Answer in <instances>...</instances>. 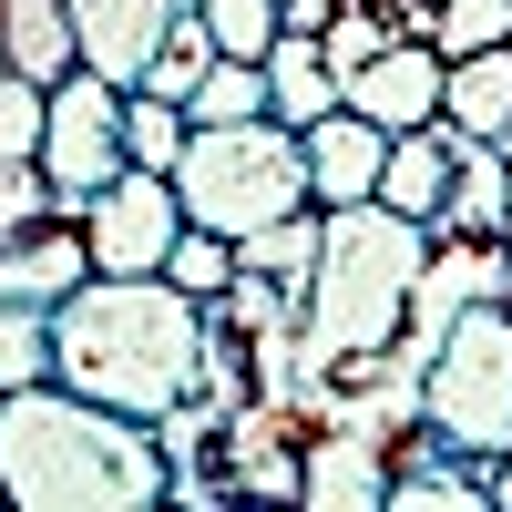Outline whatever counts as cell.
<instances>
[{
  "label": "cell",
  "mask_w": 512,
  "mask_h": 512,
  "mask_svg": "<svg viewBox=\"0 0 512 512\" xmlns=\"http://www.w3.org/2000/svg\"><path fill=\"white\" fill-rule=\"evenodd\" d=\"M256 82H267V113L287 123H318V113H338V72L318 62V31H277L267 52H256Z\"/></svg>",
  "instance_id": "ac0fdd59"
},
{
  "label": "cell",
  "mask_w": 512,
  "mask_h": 512,
  "mask_svg": "<svg viewBox=\"0 0 512 512\" xmlns=\"http://www.w3.org/2000/svg\"><path fill=\"white\" fill-rule=\"evenodd\" d=\"M451 123L431 113V123H410V134H390L379 144V205H390V216H410V226H431V205H441V185H451Z\"/></svg>",
  "instance_id": "9a60e30c"
},
{
  "label": "cell",
  "mask_w": 512,
  "mask_h": 512,
  "mask_svg": "<svg viewBox=\"0 0 512 512\" xmlns=\"http://www.w3.org/2000/svg\"><path fill=\"white\" fill-rule=\"evenodd\" d=\"M205 308H216V318H226L236 338H256V328H277V318H297V297H287L277 277H256V267H236V277H226L216 297H205Z\"/></svg>",
  "instance_id": "4316f807"
},
{
  "label": "cell",
  "mask_w": 512,
  "mask_h": 512,
  "mask_svg": "<svg viewBox=\"0 0 512 512\" xmlns=\"http://www.w3.org/2000/svg\"><path fill=\"white\" fill-rule=\"evenodd\" d=\"M31 379H52V308L0 297V390H31Z\"/></svg>",
  "instance_id": "484cf974"
},
{
  "label": "cell",
  "mask_w": 512,
  "mask_h": 512,
  "mask_svg": "<svg viewBox=\"0 0 512 512\" xmlns=\"http://www.w3.org/2000/svg\"><path fill=\"white\" fill-rule=\"evenodd\" d=\"M328 11H338V0H277V31H318Z\"/></svg>",
  "instance_id": "d6a6232c"
},
{
  "label": "cell",
  "mask_w": 512,
  "mask_h": 512,
  "mask_svg": "<svg viewBox=\"0 0 512 512\" xmlns=\"http://www.w3.org/2000/svg\"><path fill=\"white\" fill-rule=\"evenodd\" d=\"M82 226V256H93V277H164V246L185 236V205L164 175H144V164H123V175L103 195L72 205Z\"/></svg>",
  "instance_id": "52a82bcc"
},
{
  "label": "cell",
  "mask_w": 512,
  "mask_h": 512,
  "mask_svg": "<svg viewBox=\"0 0 512 512\" xmlns=\"http://www.w3.org/2000/svg\"><path fill=\"white\" fill-rule=\"evenodd\" d=\"M164 277H175L185 297H216V287L236 277V236H205V226H185L175 246H164Z\"/></svg>",
  "instance_id": "f1b7e54d"
},
{
  "label": "cell",
  "mask_w": 512,
  "mask_h": 512,
  "mask_svg": "<svg viewBox=\"0 0 512 512\" xmlns=\"http://www.w3.org/2000/svg\"><path fill=\"white\" fill-rule=\"evenodd\" d=\"M502 205H512L502 144H472V134H461V144H451V185H441V205H431V236H492Z\"/></svg>",
  "instance_id": "2e32d148"
},
{
  "label": "cell",
  "mask_w": 512,
  "mask_h": 512,
  "mask_svg": "<svg viewBox=\"0 0 512 512\" xmlns=\"http://www.w3.org/2000/svg\"><path fill=\"white\" fill-rule=\"evenodd\" d=\"M0 72H11V52H0Z\"/></svg>",
  "instance_id": "e575fe53"
},
{
  "label": "cell",
  "mask_w": 512,
  "mask_h": 512,
  "mask_svg": "<svg viewBox=\"0 0 512 512\" xmlns=\"http://www.w3.org/2000/svg\"><path fill=\"white\" fill-rule=\"evenodd\" d=\"M236 267L277 277L287 297H308V267H318V205H287V216L246 226V236H236Z\"/></svg>",
  "instance_id": "ffe728a7"
},
{
  "label": "cell",
  "mask_w": 512,
  "mask_h": 512,
  "mask_svg": "<svg viewBox=\"0 0 512 512\" xmlns=\"http://www.w3.org/2000/svg\"><path fill=\"white\" fill-rule=\"evenodd\" d=\"M195 21L216 31L226 62H256V52L277 41V0H195Z\"/></svg>",
  "instance_id": "83f0119b"
},
{
  "label": "cell",
  "mask_w": 512,
  "mask_h": 512,
  "mask_svg": "<svg viewBox=\"0 0 512 512\" xmlns=\"http://www.w3.org/2000/svg\"><path fill=\"white\" fill-rule=\"evenodd\" d=\"M297 410L277 400H236L226 410V431H216V461H226V482L236 502H297Z\"/></svg>",
  "instance_id": "30bf717a"
},
{
  "label": "cell",
  "mask_w": 512,
  "mask_h": 512,
  "mask_svg": "<svg viewBox=\"0 0 512 512\" xmlns=\"http://www.w3.org/2000/svg\"><path fill=\"white\" fill-rule=\"evenodd\" d=\"M164 502H185V512H226L236 482H226V472H164Z\"/></svg>",
  "instance_id": "1f68e13d"
},
{
  "label": "cell",
  "mask_w": 512,
  "mask_h": 512,
  "mask_svg": "<svg viewBox=\"0 0 512 512\" xmlns=\"http://www.w3.org/2000/svg\"><path fill=\"white\" fill-rule=\"evenodd\" d=\"M420 246H431V226L390 216L379 195L318 205V267H308V297H297V390L328 379L338 349H379V338H400Z\"/></svg>",
  "instance_id": "3957f363"
},
{
  "label": "cell",
  "mask_w": 512,
  "mask_h": 512,
  "mask_svg": "<svg viewBox=\"0 0 512 512\" xmlns=\"http://www.w3.org/2000/svg\"><path fill=\"white\" fill-rule=\"evenodd\" d=\"M0 52L21 82H62L72 72V0H0Z\"/></svg>",
  "instance_id": "d6986e66"
},
{
  "label": "cell",
  "mask_w": 512,
  "mask_h": 512,
  "mask_svg": "<svg viewBox=\"0 0 512 512\" xmlns=\"http://www.w3.org/2000/svg\"><path fill=\"white\" fill-rule=\"evenodd\" d=\"M0 502H21V512H154L164 502L154 420L103 410V400L62 390V379L0 390Z\"/></svg>",
  "instance_id": "6da1fadb"
},
{
  "label": "cell",
  "mask_w": 512,
  "mask_h": 512,
  "mask_svg": "<svg viewBox=\"0 0 512 512\" xmlns=\"http://www.w3.org/2000/svg\"><path fill=\"white\" fill-rule=\"evenodd\" d=\"M41 113H52V82L0 72V164H21V154L41 144Z\"/></svg>",
  "instance_id": "f546056e"
},
{
  "label": "cell",
  "mask_w": 512,
  "mask_h": 512,
  "mask_svg": "<svg viewBox=\"0 0 512 512\" xmlns=\"http://www.w3.org/2000/svg\"><path fill=\"white\" fill-rule=\"evenodd\" d=\"M492 512H512V451H492Z\"/></svg>",
  "instance_id": "836d02e7"
},
{
  "label": "cell",
  "mask_w": 512,
  "mask_h": 512,
  "mask_svg": "<svg viewBox=\"0 0 512 512\" xmlns=\"http://www.w3.org/2000/svg\"><path fill=\"white\" fill-rule=\"evenodd\" d=\"M164 21H175V0H72V62L103 72L113 93H134L154 41H164Z\"/></svg>",
  "instance_id": "7c38bea8"
},
{
  "label": "cell",
  "mask_w": 512,
  "mask_h": 512,
  "mask_svg": "<svg viewBox=\"0 0 512 512\" xmlns=\"http://www.w3.org/2000/svg\"><path fill=\"white\" fill-rule=\"evenodd\" d=\"M297 502H308V512H379V502H390V441H369V431H308V441H297Z\"/></svg>",
  "instance_id": "8fae6325"
},
{
  "label": "cell",
  "mask_w": 512,
  "mask_h": 512,
  "mask_svg": "<svg viewBox=\"0 0 512 512\" xmlns=\"http://www.w3.org/2000/svg\"><path fill=\"white\" fill-rule=\"evenodd\" d=\"M31 164L52 175V205H62V216L123 175V93H113L103 72H82V62H72V72L52 82V113H41Z\"/></svg>",
  "instance_id": "8992f818"
},
{
  "label": "cell",
  "mask_w": 512,
  "mask_h": 512,
  "mask_svg": "<svg viewBox=\"0 0 512 512\" xmlns=\"http://www.w3.org/2000/svg\"><path fill=\"white\" fill-rule=\"evenodd\" d=\"M379 123H359L349 103L318 113V123H297V154H308V205H359L379 185Z\"/></svg>",
  "instance_id": "5bb4252c"
},
{
  "label": "cell",
  "mask_w": 512,
  "mask_h": 512,
  "mask_svg": "<svg viewBox=\"0 0 512 512\" xmlns=\"http://www.w3.org/2000/svg\"><path fill=\"white\" fill-rule=\"evenodd\" d=\"M441 123H451V134H472V144H502V134H512V41H502V52L441 62Z\"/></svg>",
  "instance_id": "e0dca14e"
},
{
  "label": "cell",
  "mask_w": 512,
  "mask_h": 512,
  "mask_svg": "<svg viewBox=\"0 0 512 512\" xmlns=\"http://www.w3.org/2000/svg\"><path fill=\"white\" fill-rule=\"evenodd\" d=\"M420 41H431L441 62H461V52H502V41H512V0H441Z\"/></svg>",
  "instance_id": "cb8c5ba5"
},
{
  "label": "cell",
  "mask_w": 512,
  "mask_h": 512,
  "mask_svg": "<svg viewBox=\"0 0 512 512\" xmlns=\"http://www.w3.org/2000/svg\"><path fill=\"white\" fill-rule=\"evenodd\" d=\"M420 420L461 451H512V308L502 297H472L420 359Z\"/></svg>",
  "instance_id": "5b68a950"
},
{
  "label": "cell",
  "mask_w": 512,
  "mask_h": 512,
  "mask_svg": "<svg viewBox=\"0 0 512 512\" xmlns=\"http://www.w3.org/2000/svg\"><path fill=\"white\" fill-rule=\"evenodd\" d=\"M338 103H349L359 123H379V134H410V123L441 113V52H431V41H410V31H390L349 82H338Z\"/></svg>",
  "instance_id": "9c48e42d"
},
{
  "label": "cell",
  "mask_w": 512,
  "mask_h": 512,
  "mask_svg": "<svg viewBox=\"0 0 512 512\" xmlns=\"http://www.w3.org/2000/svg\"><path fill=\"white\" fill-rule=\"evenodd\" d=\"M175 154H185V103H164V93H123V164L175 175Z\"/></svg>",
  "instance_id": "603a6c76"
},
{
  "label": "cell",
  "mask_w": 512,
  "mask_h": 512,
  "mask_svg": "<svg viewBox=\"0 0 512 512\" xmlns=\"http://www.w3.org/2000/svg\"><path fill=\"white\" fill-rule=\"evenodd\" d=\"M62 205H52V175L21 154V164H0V236H21V226H52Z\"/></svg>",
  "instance_id": "4dcf8cb0"
},
{
  "label": "cell",
  "mask_w": 512,
  "mask_h": 512,
  "mask_svg": "<svg viewBox=\"0 0 512 512\" xmlns=\"http://www.w3.org/2000/svg\"><path fill=\"white\" fill-rule=\"evenodd\" d=\"M205 62H216V31L195 21V0H175V21H164V41H154V62H144V82H134V93L185 103L195 82H205Z\"/></svg>",
  "instance_id": "44dd1931"
},
{
  "label": "cell",
  "mask_w": 512,
  "mask_h": 512,
  "mask_svg": "<svg viewBox=\"0 0 512 512\" xmlns=\"http://www.w3.org/2000/svg\"><path fill=\"white\" fill-rule=\"evenodd\" d=\"M246 113H267V82H256V62H205V82L185 93V123H246Z\"/></svg>",
  "instance_id": "d4e9b609"
},
{
  "label": "cell",
  "mask_w": 512,
  "mask_h": 512,
  "mask_svg": "<svg viewBox=\"0 0 512 512\" xmlns=\"http://www.w3.org/2000/svg\"><path fill=\"white\" fill-rule=\"evenodd\" d=\"M195 400L205 410H236V400H256V369H246V338L205 308V328H195Z\"/></svg>",
  "instance_id": "7402d4cb"
},
{
  "label": "cell",
  "mask_w": 512,
  "mask_h": 512,
  "mask_svg": "<svg viewBox=\"0 0 512 512\" xmlns=\"http://www.w3.org/2000/svg\"><path fill=\"white\" fill-rule=\"evenodd\" d=\"M175 205L185 226L205 236H246L287 216V205H308V154L277 113H246V123H185V154H175Z\"/></svg>",
  "instance_id": "277c9868"
},
{
  "label": "cell",
  "mask_w": 512,
  "mask_h": 512,
  "mask_svg": "<svg viewBox=\"0 0 512 512\" xmlns=\"http://www.w3.org/2000/svg\"><path fill=\"white\" fill-rule=\"evenodd\" d=\"M195 328L205 297H185L175 277H82L52 308V379L103 410L154 420L164 400L195 390Z\"/></svg>",
  "instance_id": "7a4b0ae2"
},
{
  "label": "cell",
  "mask_w": 512,
  "mask_h": 512,
  "mask_svg": "<svg viewBox=\"0 0 512 512\" xmlns=\"http://www.w3.org/2000/svg\"><path fill=\"white\" fill-rule=\"evenodd\" d=\"M82 277H93V256H82V226L72 216L0 236V297H11V308H62Z\"/></svg>",
  "instance_id": "4fadbf2b"
},
{
  "label": "cell",
  "mask_w": 512,
  "mask_h": 512,
  "mask_svg": "<svg viewBox=\"0 0 512 512\" xmlns=\"http://www.w3.org/2000/svg\"><path fill=\"white\" fill-rule=\"evenodd\" d=\"M379 512H492V461L441 441L431 420H410L390 441V502Z\"/></svg>",
  "instance_id": "ba28073f"
}]
</instances>
